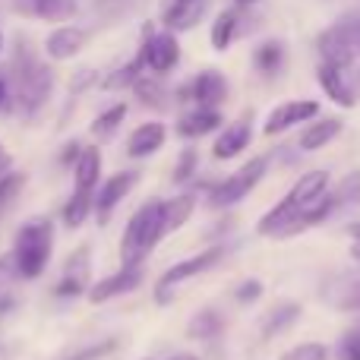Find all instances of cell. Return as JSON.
Listing matches in <instances>:
<instances>
[{"label":"cell","mask_w":360,"mask_h":360,"mask_svg":"<svg viewBox=\"0 0 360 360\" xmlns=\"http://www.w3.org/2000/svg\"><path fill=\"white\" fill-rule=\"evenodd\" d=\"M326 193H329V171H307V174L291 186V193L259 218L256 231H259L262 237L297 234V231L307 228V215L316 209Z\"/></svg>","instance_id":"1"},{"label":"cell","mask_w":360,"mask_h":360,"mask_svg":"<svg viewBox=\"0 0 360 360\" xmlns=\"http://www.w3.org/2000/svg\"><path fill=\"white\" fill-rule=\"evenodd\" d=\"M10 76H13V95H16V114L22 117H38L44 105L51 101L57 86V73L48 60L29 48V41H19L10 60Z\"/></svg>","instance_id":"2"},{"label":"cell","mask_w":360,"mask_h":360,"mask_svg":"<svg viewBox=\"0 0 360 360\" xmlns=\"http://www.w3.org/2000/svg\"><path fill=\"white\" fill-rule=\"evenodd\" d=\"M168 234L165 221V199H149L130 215L120 237V266H143L152 256V250Z\"/></svg>","instance_id":"3"},{"label":"cell","mask_w":360,"mask_h":360,"mask_svg":"<svg viewBox=\"0 0 360 360\" xmlns=\"http://www.w3.org/2000/svg\"><path fill=\"white\" fill-rule=\"evenodd\" d=\"M51 253H54V224H51V218H44V215L29 218L16 231L13 253H10L16 278H29V281L38 278L48 269Z\"/></svg>","instance_id":"4"},{"label":"cell","mask_w":360,"mask_h":360,"mask_svg":"<svg viewBox=\"0 0 360 360\" xmlns=\"http://www.w3.org/2000/svg\"><path fill=\"white\" fill-rule=\"evenodd\" d=\"M136 57H139V63H143L146 73L168 76L171 70H177V63H180V38H177V32L146 25Z\"/></svg>","instance_id":"5"},{"label":"cell","mask_w":360,"mask_h":360,"mask_svg":"<svg viewBox=\"0 0 360 360\" xmlns=\"http://www.w3.org/2000/svg\"><path fill=\"white\" fill-rule=\"evenodd\" d=\"M316 51L323 57V63L338 70H348L351 63L357 60L360 54V19H345V22H335L316 38Z\"/></svg>","instance_id":"6"},{"label":"cell","mask_w":360,"mask_h":360,"mask_svg":"<svg viewBox=\"0 0 360 360\" xmlns=\"http://www.w3.org/2000/svg\"><path fill=\"white\" fill-rule=\"evenodd\" d=\"M266 171H269V158L266 155L250 158V162L240 165L231 177H224L221 184L212 186L209 190V205L212 209H231V205H237L240 199H247L250 193H253V186L266 177Z\"/></svg>","instance_id":"7"},{"label":"cell","mask_w":360,"mask_h":360,"mask_svg":"<svg viewBox=\"0 0 360 360\" xmlns=\"http://www.w3.org/2000/svg\"><path fill=\"white\" fill-rule=\"evenodd\" d=\"M221 256H224V247H209V250H202V253L190 256V259H180L171 269H165V272L158 275V281H155V304H162V307L171 304V300H174V294H177V288L184 285V281H190V278H196V275L209 272L212 266H218V262H221Z\"/></svg>","instance_id":"8"},{"label":"cell","mask_w":360,"mask_h":360,"mask_svg":"<svg viewBox=\"0 0 360 360\" xmlns=\"http://www.w3.org/2000/svg\"><path fill=\"white\" fill-rule=\"evenodd\" d=\"M89 38H92V32H89L86 25L60 22V25H54V29L48 32L41 51H44V57H48V60L63 63V60H73V57H79L82 51L89 48Z\"/></svg>","instance_id":"9"},{"label":"cell","mask_w":360,"mask_h":360,"mask_svg":"<svg viewBox=\"0 0 360 360\" xmlns=\"http://www.w3.org/2000/svg\"><path fill=\"white\" fill-rule=\"evenodd\" d=\"M177 95L180 101H193L196 108H221L228 101V79L221 70H202Z\"/></svg>","instance_id":"10"},{"label":"cell","mask_w":360,"mask_h":360,"mask_svg":"<svg viewBox=\"0 0 360 360\" xmlns=\"http://www.w3.org/2000/svg\"><path fill=\"white\" fill-rule=\"evenodd\" d=\"M139 184V171H117L108 180H101L98 190H95V218L98 224H108L120 202L130 196V190Z\"/></svg>","instance_id":"11"},{"label":"cell","mask_w":360,"mask_h":360,"mask_svg":"<svg viewBox=\"0 0 360 360\" xmlns=\"http://www.w3.org/2000/svg\"><path fill=\"white\" fill-rule=\"evenodd\" d=\"M146 272L143 266H120L114 275H105V278H98L92 288H89V304H108V300L114 297H124V294H133L139 285H143Z\"/></svg>","instance_id":"12"},{"label":"cell","mask_w":360,"mask_h":360,"mask_svg":"<svg viewBox=\"0 0 360 360\" xmlns=\"http://www.w3.org/2000/svg\"><path fill=\"white\" fill-rule=\"evenodd\" d=\"M316 117H319V101L294 98V101H285V105H278V108L269 111L262 133H266V136H278V133H288L297 124H310V120H316Z\"/></svg>","instance_id":"13"},{"label":"cell","mask_w":360,"mask_h":360,"mask_svg":"<svg viewBox=\"0 0 360 360\" xmlns=\"http://www.w3.org/2000/svg\"><path fill=\"white\" fill-rule=\"evenodd\" d=\"M13 13L38 22H70L79 13V0H13Z\"/></svg>","instance_id":"14"},{"label":"cell","mask_w":360,"mask_h":360,"mask_svg":"<svg viewBox=\"0 0 360 360\" xmlns=\"http://www.w3.org/2000/svg\"><path fill=\"white\" fill-rule=\"evenodd\" d=\"M92 281H89V247H79L76 256H70V266L63 272V278L57 281L54 294L60 300H70V297H79V294H89Z\"/></svg>","instance_id":"15"},{"label":"cell","mask_w":360,"mask_h":360,"mask_svg":"<svg viewBox=\"0 0 360 360\" xmlns=\"http://www.w3.org/2000/svg\"><path fill=\"white\" fill-rule=\"evenodd\" d=\"M250 139H253V120L240 117L218 133L215 146H212V155H215L218 162H231V158H237L243 149H247Z\"/></svg>","instance_id":"16"},{"label":"cell","mask_w":360,"mask_h":360,"mask_svg":"<svg viewBox=\"0 0 360 360\" xmlns=\"http://www.w3.org/2000/svg\"><path fill=\"white\" fill-rule=\"evenodd\" d=\"M165 139H168V127H165L162 120H146V124H139L136 130L130 133V139H127V155L149 158L162 149Z\"/></svg>","instance_id":"17"},{"label":"cell","mask_w":360,"mask_h":360,"mask_svg":"<svg viewBox=\"0 0 360 360\" xmlns=\"http://www.w3.org/2000/svg\"><path fill=\"white\" fill-rule=\"evenodd\" d=\"M224 117L218 108H196L193 105L186 114H180L177 120V136L184 139H199V136H209V133L221 130Z\"/></svg>","instance_id":"18"},{"label":"cell","mask_w":360,"mask_h":360,"mask_svg":"<svg viewBox=\"0 0 360 360\" xmlns=\"http://www.w3.org/2000/svg\"><path fill=\"white\" fill-rule=\"evenodd\" d=\"M209 10V0H177L171 6H162V25L171 32H190Z\"/></svg>","instance_id":"19"},{"label":"cell","mask_w":360,"mask_h":360,"mask_svg":"<svg viewBox=\"0 0 360 360\" xmlns=\"http://www.w3.org/2000/svg\"><path fill=\"white\" fill-rule=\"evenodd\" d=\"M316 79H319V86H323V92L329 95V98L335 101L338 108H354L357 105V95H354V89H351L345 70L329 67V63H319Z\"/></svg>","instance_id":"20"},{"label":"cell","mask_w":360,"mask_h":360,"mask_svg":"<svg viewBox=\"0 0 360 360\" xmlns=\"http://www.w3.org/2000/svg\"><path fill=\"white\" fill-rule=\"evenodd\" d=\"M101 149L98 146H82V155L76 158L73 165V180H76V190H86V193H95L101 184Z\"/></svg>","instance_id":"21"},{"label":"cell","mask_w":360,"mask_h":360,"mask_svg":"<svg viewBox=\"0 0 360 360\" xmlns=\"http://www.w3.org/2000/svg\"><path fill=\"white\" fill-rule=\"evenodd\" d=\"M237 35H240V6H228V10H221L215 19H212L209 41L218 54H224V51L234 44Z\"/></svg>","instance_id":"22"},{"label":"cell","mask_w":360,"mask_h":360,"mask_svg":"<svg viewBox=\"0 0 360 360\" xmlns=\"http://www.w3.org/2000/svg\"><path fill=\"white\" fill-rule=\"evenodd\" d=\"M338 133H342V120L338 117H319V120H313L304 133H300L297 146L304 152H316V149H323V146H329Z\"/></svg>","instance_id":"23"},{"label":"cell","mask_w":360,"mask_h":360,"mask_svg":"<svg viewBox=\"0 0 360 360\" xmlns=\"http://www.w3.org/2000/svg\"><path fill=\"white\" fill-rule=\"evenodd\" d=\"M130 92L139 98V105H146V108H155V111H162V108H168V98H171L168 86H165V82H162V76H155V73H143L136 82H133V89H130Z\"/></svg>","instance_id":"24"},{"label":"cell","mask_w":360,"mask_h":360,"mask_svg":"<svg viewBox=\"0 0 360 360\" xmlns=\"http://www.w3.org/2000/svg\"><path fill=\"white\" fill-rule=\"evenodd\" d=\"M89 215H95V193H86V190H73V196L63 202L60 209V218H63V228L76 231L89 221Z\"/></svg>","instance_id":"25"},{"label":"cell","mask_w":360,"mask_h":360,"mask_svg":"<svg viewBox=\"0 0 360 360\" xmlns=\"http://www.w3.org/2000/svg\"><path fill=\"white\" fill-rule=\"evenodd\" d=\"M297 316H300V304H294V300H281V304H275L272 310H269L266 316H262V323H259L262 338H275V335H281V332H285L288 326L297 323Z\"/></svg>","instance_id":"26"},{"label":"cell","mask_w":360,"mask_h":360,"mask_svg":"<svg viewBox=\"0 0 360 360\" xmlns=\"http://www.w3.org/2000/svg\"><path fill=\"white\" fill-rule=\"evenodd\" d=\"M221 332H224V319L218 310H199L196 316L186 323V335H190L193 342H215Z\"/></svg>","instance_id":"27"},{"label":"cell","mask_w":360,"mask_h":360,"mask_svg":"<svg viewBox=\"0 0 360 360\" xmlns=\"http://www.w3.org/2000/svg\"><path fill=\"white\" fill-rule=\"evenodd\" d=\"M196 212V193H177L174 199H165V221H168V234L184 228Z\"/></svg>","instance_id":"28"},{"label":"cell","mask_w":360,"mask_h":360,"mask_svg":"<svg viewBox=\"0 0 360 360\" xmlns=\"http://www.w3.org/2000/svg\"><path fill=\"white\" fill-rule=\"evenodd\" d=\"M253 67L259 70L262 76H278L281 67H285V44L281 41H262L259 48L253 51Z\"/></svg>","instance_id":"29"},{"label":"cell","mask_w":360,"mask_h":360,"mask_svg":"<svg viewBox=\"0 0 360 360\" xmlns=\"http://www.w3.org/2000/svg\"><path fill=\"white\" fill-rule=\"evenodd\" d=\"M127 111H130V108H127L124 101H117V105L105 108V111H101L98 117L92 120V127H89V130H92V136H95V139H111L114 133H117L120 127H124Z\"/></svg>","instance_id":"30"},{"label":"cell","mask_w":360,"mask_h":360,"mask_svg":"<svg viewBox=\"0 0 360 360\" xmlns=\"http://www.w3.org/2000/svg\"><path fill=\"white\" fill-rule=\"evenodd\" d=\"M143 73H146V70H143V63H139V57H133V60H127V63H120V67H114L111 73L101 79V89H105V92L133 89V82H136Z\"/></svg>","instance_id":"31"},{"label":"cell","mask_w":360,"mask_h":360,"mask_svg":"<svg viewBox=\"0 0 360 360\" xmlns=\"http://www.w3.org/2000/svg\"><path fill=\"white\" fill-rule=\"evenodd\" d=\"M22 186H25V174H19V171H6V174H0V215H4L6 205L19 196Z\"/></svg>","instance_id":"32"},{"label":"cell","mask_w":360,"mask_h":360,"mask_svg":"<svg viewBox=\"0 0 360 360\" xmlns=\"http://www.w3.org/2000/svg\"><path fill=\"white\" fill-rule=\"evenodd\" d=\"M335 196V212L338 209H345V205H354V202H360V174L354 171V174H348L338 184V190L332 193Z\"/></svg>","instance_id":"33"},{"label":"cell","mask_w":360,"mask_h":360,"mask_svg":"<svg viewBox=\"0 0 360 360\" xmlns=\"http://www.w3.org/2000/svg\"><path fill=\"white\" fill-rule=\"evenodd\" d=\"M335 307L348 313H360V275L357 278H345V288L335 297Z\"/></svg>","instance_id":"34"},{"label":"cell","mask_w":360,"mask_h":360,"mask_svg":"<svg viewBox=\"0 0 360 360\" xmlns=\"http://www.w3.org/2000/svg\"><path fill=\"white\" fill-rule=\"evenodd\" d=\"M196 168H199V152L184 149L177 158V165H174V184H186V180L196 174Z\"/></svg>","instance_id":"35"},{"label":"cell","mask_w":360,"mask_h":360,"mask_svg":"<svg viewBox=\"0 0 360 360\" xmlns=\"http://www.w3.org/2000/svg\"><path fill=\"white\" fill-rule=\"evenodd\" d=\"M281 360H329V351L319 342H304L297 348H291L288 354H281Z\"/></svg>","instance_id":"36"},{"label":"cell","mask_w":360,"mask_h":360,"mask_svg":"<svg viewBox=\"0 0 360 360\" xmlns=\"http://www.w3.org/2000/svg\"><path fill=\"white\" fill-rule=\"evenodd\" d=\"M338 360H360V329H348L335 345Z\"/></svg>","instance_id":"37"},{"label":"cell","mask_w":360,"mask_h":360,"mask_svg":"<svg viewBox=\"0 0 360 360\" xmlns=\"http://www.w3.org/2000/svg\"><path fill=\"white\" fill-rule=\"evenodd\" d=\"M16 111V95H13V76L10 67H0V114Z\"/></svg>","instance_id":"38"},{"label":"cell","mask_w":360,"mask_h":360,"mask_svg":"<svg viewBox=\"0 0 360 360\" xmlns=\"http://www.w3.org/2000/svg\"><path fill=\"white\" fill-rule=\"evenodd\" d=\"M114 348H117V342H114V338H108V342H101V345H89V348H82L79 354H73L70 360H101V357L111 354Z\"/></svg>","instance_id":"39"},{"label":"cell","mask_w":360,"mask_h":360,"mask_svg":"<svg viewBox=\"0 0 360 360\" xmlns=\"http://www.w3.org/2000/svg\"><path fill=\"white\" fill-rule=\"evenodd\" d=\"M234 297H237V304H253V300H259L262 297V281L247 278L243 285H237Z\"/></svg>","instance_id":"40"},{"label":"cell","mask_w":360,"mask_h":360,"mask_svg":"<svg viewBox=\"0 0 360 360\" xmlns=\"http://www.w3.org/2000/svg\"><path fill=\"white\" fill-rule=\"evenodd\" d=\"M79 155H82V143H76V139H73V143H67L60 149V165H63V168H73Z\"/></svg>","instance_id":"41"},{"label":"cell","mask_w":360,"mask_h":360,"mask_svg":"<svg viewBox=\"0 0 360 360\" xmlns=\"http://www.w3.org/2000/svg\"><path fill=\"white\" fill-rule=\"evenodd\" d=\"M348 234H351V259L360 262V221H354L348 228Z\"/></svg>","instance_id":"42"},{"label":"cell","mask_w":360,"mask_h":360,"mask_svg":"<svg viewBox=\"0 0 360 360\" xmlns=\"http://www.w3.org/2000/svg\"><path fill=\"white\" fill-rule=\"evenodd\" d=\"M13 307H16V297H13V294H4V291H0V316L13 313Z\"/></svg>","instance_id":"43"},{"label":"cell","mask_w":360,"mask_h":360,"mask_svg":"<svg viewBox=\"0 0 360 360\" xmlns=\"http://www.w3.org/2000/svg\"><path fill=\"white\" fill-rule=\"evenodd\" d=\"M6 275H16L13 272V259H0V281H4Z\"/></svg>","instance_id":"44"},{"label":"cell","mask_w":360,"mask_h":360,"mask_svg":"<svg viewBox=\"0 0 360 360\" xmlns=\"http://www.w3.org/2000/svg\"><path fill=\"white\" fill-rule=\"evenodd\" d=\"M253 4H259V0H234V6H240V10H247V6H253Z\"/></svg>","instance_id":"45"},{"label":"cell","mask_w":360,"mask_h":360,"mask_svg":"<svg viewBox=\"0 0 360 360\" xmlns=\"http://www.w3.org/2000/svg\"><path fill=\"white\" fill-rule=\"evenodd\" d=\"M168 360H199L196 354H174V357H168Z\"/></svg>","instance_id":"46"},{"label":"cell","mask_w":360,"mask_h":360,"mask_svg":"<svg viewBox=\"0 0 360 360\" xmlns=\"http://www.w3.org/2000/svg\"><path fill=\"white\" fill-rule=\"evenodd\" d=\"M4 48H6V38H4V29H0V57H4Z\"/></svg>","instance_id":"47"},{"label":"cell","mask_w":360,"mask_h":360,"mask_svg":"<svg viewBox=\"0 0 360 360\" xmlns=\"http://www.w3.org/2000/svg\"><path fill=\"white\" fill-rule=\"evenodd\" d=\"M171 4H177V0H162V6H171Z\"/></svg>","instance_id":"48"},{"label":"cell","mask_w":360,"mask_h":360,"mask_svg":"<svg viewBox=\"0 0 360 360\" xmlns=\"http://www.w3.org/2000/svg\"><path fill=\"white\" fill-rule=\"evenodd\" d=\"M0 158H6V152H4V146H0Z\"/></svg>","instance_id":"49"}]
</instances>
